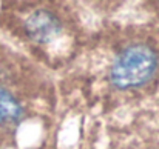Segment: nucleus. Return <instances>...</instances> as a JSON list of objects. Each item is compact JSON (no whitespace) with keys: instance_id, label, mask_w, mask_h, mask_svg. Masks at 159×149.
Here are the masks:
<instances>
[{"instance_id":"nucleus-5","label":"nucleus","mask_w":159,"mask_h":149,"mask_svg":"<svg viewBox=\"0 0 159 149\" xmlns=\"http://www.w3.org/2000/svg\"><path fill=\"white\" fill-rule=\"evenodd\" d=\"M155 6H158L156 9H158V11H159V2H156V3H155Z\"/></svg>"},{"instance_id":"nucleus-1","label":"nucleus","mask_w":159,"mask_h":149,"mask_svg":"<svg viewBox=\"0 0 159 149\" xmlns=\"http://www.w3.org/2000/svg\"><path fill=\"white\" fill-rule=\"evenodd\" d=\"M108 99L134 103L159 89V26L134 25L107 34L99 49Z\"/></svg>"},{"instance_id":"nucleus-2","label":"nucleus","mask_w":159,"mask_h":149,"mask_svg":"<svg viewBox=\"0 0 159 149\" xmlns=\"http://www.w3.org/2000/svg\"><path fill=\"white\" fill-rule=\"evenodd\" d=\"M20 32L26 43L45 46L60 40L66 31V17L62 9L48 3H30L22 9Z\"/></svg>"},{"instance_id":"nucleus-4","label":"nucleus","mask_w":159,"mask_h":149,"mask_svg":"<svg viewBox=\"0 0 159 149\" xmlns=\"http://www.w3.org/2000/svg\"><path fill=\"white\" fill-rule=\"evenodd\" d=\"M37 99V88L20 89V83L0 79V132H14L30 115Z\"/></svg>"},{"instance_id":"nucleus-3","label":"nucleus","mask_w":159,"mask_h":149,"mask_svg":"<svg viewBox=\"0 0 159 149\" xmlns=\"http://www.w3.org/2000/svg\"><path fill=\"white\" fill-rule=\"evenodd\" d=\"M105 149H159V108L142 111L117 129Z\"/></svg>"}]
</instances>
